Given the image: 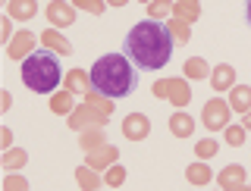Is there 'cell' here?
<instances>
[{
  "label": "cell",
  "instance_id": "cell-1",
  "mask_svg": "<svg viewBox=\"0 0 251 191\" xmlns=\"http://www.w3.org/2000/svg\"><path fill=\"white\" fill-rule=\"evenodd\" d=\"M173 35L167 28V22H154V19H141L129 28L126 35V57L135 63L138 69H163L173 57Z\"/></svg>",
  "mask_w": 251,
  "mask_h": 191
},
{
  "label": "cell",
  "instance_id": "cell-2",
  "mask_svg": "<svg viewBox=\"0 0 251 191\" xmlns=\"http://www.w3.org/2000/svg\"><path fill=\"white\" fill-rule=\"evenodd\" d=\"M135 63H132L126 53H104V57L94 60V66L88 69L94 88L107 97H129L138 85V72H135Z\"/></svg>",
  "mask_w": 251,
  "mask_h": 191
},
{
  "label": "cell",
  "instance_id": "cell-3",
  "mask_svg": "<svg viewBox=\"0 0 251 191\" xmlns=\"http://www.w3.org/2000/svg\"><path fill=\"white\" fill-rule=\"evenodd\" d=\"M19 72H22V85H25L28 91L47 94V97H50L53 91H60L63 75H66L57 63V53H50V50H35L28 60H22Z\"/></svg>",
  "mask_w": 251,
  "mask_h": 191
},
{
  "label": "cell",
  "instance_id": "cell-4",
  "mask_svg": "<svg viewBox=\"0 0 251 191\" xmlns=\"http://www.w3.org/2000/svg\"><path fill=\"white\" fill-rule=\"evenodd\" d=\"M151 94L157 100H170L176 110H185L192 103V85H188L185 75H176V78H157L151 85Z\"/></svg>",
  "mask_w": 251,
  "mask_h": 191
},
{
  "label": "cell",
  "instance_id": "cell-5",
  "mask_svg": "<svg viewBox=\"0 0 251 191\" xmlns=\"http://www.w3.org/2000/svg\"><path fill=\"white\" fill-rule=\"evenodd\" d=\"M107 119L110 116L104 113V110H98V107H91L88 100H82L73 113L66 116V125L73 132H88V129H107Z\"/></svg>",
  "mask_w": 251,
  "mask_h": 191
},
{
  "label": "cell",
  "instance_id": "cell-6",
  "mask_svg": "<svg viewBox=\"0 0 251 191\" xmlns=\"http://www.w3.org/2000/svg\"><path fill=\"white\" fill-rule=\"evenodd\" d=\"M201 122H204V129H210V132H223L226 125L232 122V107H229V100L210 97L207 103H204V110H201Z\"/></svg>",
  "mask_w": 251,
  "mask_h": 191
},
{
  "label": "cell",
  "instance_id": "cell-7",
  "mask_svg": "<svg viewBox=\"0 0 251 191\" xmlns=\"http://www.w3.org/2000/svg\"><path fill=\"white\" fill-rule=\"evenodd\" d=\"M38 44H41V35H35V31H28V28H22L19 35L13 38L10 44H6V57L10 60H28L31 53L38 50Z\"/></svg>",
  "mask_w": 251,
  "mask_h": 191
},
{
  "label": "cell",
  "instance_id": "cell-8",
  "mask_svg": "<svg viewBox=\"0 0 251 191\" xmlns=\"http://www.w3.org/2000/svg\"><path fill=\"white\" fill-rule=\"evenodd\" d=\"M47 22H50V28H69L75 22V6L73 3H66V0H50L47 3Z\"/></svg>",
  "mask_w": 251,
  "mask_h": 191
},
{
  "label": "cell",
  "instance_id": "cell-9",
  "mask_svg": "<svg viewBox=\"0 0 251 191\" xmlns=\"http://www.w3.org/2000/svg\"><path fill=\"white\" fill-rule=\"evenodd\" d=\"M85 163H88L91 169H98V172H107L113 163H120V147H113V144L107 141L104 147L88 150V154H85Z\"/></svg>",
  "mask_w": 251,
  "mask_h": 191
},
{
  "label": "cell",
  "instance_id": "cell-10",
  "mask_svg": "<svg viewBox=\"0 0 251 191\" xmlns=\"http://www.w3.org/2000/svg\"><path fill=\"white\" fill-rule=\"evenodd\" d=\"M151 135V119L145 113H129L123 119V138L126 141H145Z\"/></svg>",
  "mask_w": 251,
  "mask_h": 191
},
{
  "label": "cell",
  "instance_id": "cell-11",
  "mask_svg": "<svg viewBox=\"0 0 251 191\" xmlns=\"http://www.w3.org/2000/svg\"><path fill=\"white\" fill-rule=\"evenodd\" d=\"M63 88L66 91H73L75 97H85L91 88H94V82H91V72L88 69H69L66 75H63Z\"/></svg>",
  "mask_w": 251,
  "mask_h": 191
},
{
  "label": "cell",
  "instance_id": "cell-12",
  "mask_svg": "<svg viewBox=\"0 0 251 191\" xmlns=\"http://www.w3.org/2000/svg\"><path fill=\"white\" fill-rule=\"evenodd\" d=\"M41 44L50 53H57V57H69V53H73V44H69V38L63 35L60 28H44L41 31Z\"/></svg>",
  "mask_w": 251,
  "mask_h": 191
},
{
  "label": "cell",
  "instance_id": "cell-13",
  "mask_svg": "<svg viewBox=\"0 0 251 191\" xmlns=\"http://www.w3.org/2000/svg\"><path fill=\"white\" fill-rule=\"evenodd\" d=\"M217 185L223 188V191H235V188H242V185H245V166H239V163L223 166V169L217 172Z\"/></svg>",
  "mask_w": 251,
  "mask_h": 191
},
{
  "label": "cell",
  "instance_id": "cell-14",
  "mask_svg": "<svg viewBox=\"0 0 251 191\" xmlns=\"http://www.w3.org/2000/svg\"><path fill=\"white\" fill-rule=\"evenodd\" d=\"M207 82H210V88L220 91V94H223V91H232L235 88V69L229 66V63H220V66H214V72H210Z\"/></svg>",
  "mask_w": 251,
  "mask_h": 191
},
{
  "label": "cell",
  "instance_id": "cell-15",
  "mask_svg": "<svg viewBox=\"0 0 251 191\" xmlns=\"http://www.w3.org/2000/svg\"><path fill=\"white\" fill-rule=\"evenodd\" d=\"M6 16L16 22H28L38 16V0H6Z\"/></svg>",
  "mask_w": 251,
  "mask_h": 191
},
{
  "label": "cell",
  "instance_id": "cell-16",
  "mask_svg": "<svg viewBox=\"0 0 251 191\" xmlns=\"http://www.w3.org/2000/svg\"><path fill=\"white\" fill-rule=\"evenodd\" d=\"M170 135L173 138H192L195 135V119L185 113V110H176L170 116Z\"/></svg>",
  "mask_w": 251,
  "mask_h": 191
},
{
  "label": "cell",
  "instance_id": "cell-17",
  "mask_svg": "<svg viewBox=\"0 0 251 191\" xmlns=\"http://www.w3.org/2000/svg\"><path fill=\"white\" fill-rule=\"evenodd\" d=\"M75 107H78V103H75V94H73V91L60 88V91L50 94V113H53V116H69Z\"/></svg>",
  "mask_w": 251,
  "mask_h": 191
},
{
  "label": "cell",
  "instance_id": "cell-18",
  "mask_svg": "<svg viewBox=\"0 0 251 191\" xmlns=\"http://www.w3.org/2000/svg\"><path fill=\"white\" fill-rule=\"evenodd\" d=\"M185 179L192 182V185H210V182H217L214 176V169L207 166V160H195V163H188V169H185Z\"/></svg>",
  "mask_w": 251,
  "mask_h": 191
},
{
  "label": "cell",
  "instance_id": "cell-19",
  "mask_svg": "<svg viewBox=\"0 0 251 191\" xmlns=\"http://www.w3.org/2000/svg\"><path fill=\"white\" fill-rule=\"evenodd\" d=\"M75 182H78V188L82 191H100V185H104V176H100L98 169H91L88 163H82L75 169Z\"/></svg>",
  "mask_w": 251,
  "mask_h": 191
},
{
  "label": "cell",
  "instance_id": "cell-20",
  "mask_svg": "<svg viewBox=\"0 0 251 191\" xmlns=\"http://www.w3.org/2000/svg\"><path fill=\"white\" fill-rule=\"evenodd\" d=\"M210 72H214V69L207 66V60H204V57H188V60L182 63V75L188 78V82H201V78H210Z\"/></svg>",
  "mask_w": 251,
  "mask_h": 191
},
{
  "label": "cell",
  "instance_id": "cell-21",
  "mask_svg": "<svg viewBox=\"0 0 251 191\" xmlns=\"http://www.w3.org/2000/svg\"><path fill=\"white\" fill-rule=\"evenodd\" d=\"M25 163H28V150L25 147H10V150H3V157H0L3 172H19Z\"/></svg>",
  "mask_w": 251,
  "mask_h": 191
},
{
  "label": "cell",
  "instance_id": "cell-22",
  "mask_svg": "<svg viewBox=\"0 0 251 191\" xmlns=\"http://www.w3.org/2000/svg\"><path fill=\"white\" fill-rule=\"evenodd\" d=\"M229 107H232V113H242V116L248 113L251 110V85H235L229 91Z\"/></svg>",
  "mask_w": 251,
  "mask_h": 191
},
{
  "label": "cell",
  "instance_id": "cell-23",
  "mask_svg": "<svg viewBox=\"0 0 251 191\" xmlns=\"http://www.w3.org/2000/svg\"><path fill=\"white\" fill-rule=\"evenodd\" d=\"M107 144V132L104 129H88V132H78V147L88 154L94 147H104Z\"/></svg>",
  "mask_w": 251,
  "mask_h": 191
},
{
  "label": "cell",
  "instance_id": "cell-24",
  "mask_svg": "<svg viewBox=\"0 0 251 191\" xmlns=\"http://www.w3.org/2000/svg\"><path fill=\"white\" fill-rule=\"evenodd\" d=\"M167 28H170V35H173V41L176 44H188L192 41V25L182 19H176V16H170L167 19Z\"/></svg>",
  "mask_w": 251,
  "mask_h": 191
},
{
  "label": "cell",
  "instance_id": "cell-25",
  "mask_svg": "<svg viewBox=\"0 0 251 191\" xmlns=\"http://www.w3.org/2000/svg\"><path fill=\"white\" fill-rule=\"evenodd\" d=\"M223 141H226L229 147H242V144L248 141V129H245L242 122H229V125L223 129Z\"/></svg>",
  "mask_w": 251,
  "mask_h": 191
},
{
  "label": "cell",
  "instance_id": "cell-26",
  "mask_svg": "<svg viewBox=\"0 0 251 191\" xmlns=\"http://www.w3.org/2000/svg\"><path fill=\"white\" fill-rule=\"evenodd\" d=\"M173 6H176V0H151V3H148V19H154V22L170 19Z\"/></svg>",
  "mask_w": 251,
  "mask_h": 191
},
{
  "label": "cell",
  "instance_id": "cell-27",
  "mask_svg": "<svg viewBox=\"0 0 251 191\" xmlns=\"http://www.w3.org/2000/svg\"><path fill=\"white\" fill-rule=\"evenodd\" d=\"M173 16L192 25V22H198V19H201V6H192V3H176V6H173Z\"/></svg>",
  "mask_w": 251,
  "mask_h": 191
},
{
  "label": "cell",
  "instance_id": "cell-28",
  "mask_svg": "<svg viewBox=\"0 0 251 191\" xmlns=\"http://www.w3.org/2000/svg\"><path fill=\"white\" fill-rule=\"evenodd\" d=\"M217 150H220V144L214 138H201L195 144V160H210V157H217Z\"/></svg>",
  "mask_w": 251,
  "mask_h": 191
},
{
  "label": "cell",
  "instance_id": "cell-29",
  "mask_svg": "<svg viewBox=\"0 0 251 191\" xmlns=\"http://www.w3.org/2000/svg\"><path fill=\"white\" fill-rule=\"evenodd\" d=\"M3 191H31L28 179L19 176V172H6L3 176Z\"/></svg>",
  "mask_w": 251,
  "mask_h": 191
},
{
  "label": "cell",
  "instance_id": "cell-30",
  "mask_svg": "<svg viewBox=\"0 0 251 191\" xmlns=\"http://www.w3.org/2000/svg\"><path fill=\"white\" fill-rule=\"evenodd\" d=\"M126 182V166H120V163H113L110 169L104 172V185H110V188H120Z\"/></svg>",
  "mask_w": 251,
  "mask_h": 191
},
{
  "label": "cell",
  "instance_id": "cell-31",
  "mask_svg": "<svg viewBox=\"0 0 251 191\" xmlns=\"http://www.w3.org/2000/svg\"><path fill=\"white\" fill-rule=\"evenodd\" d=\"M73 6H75V10L91 13V16H100L107 10V0H73Z\"/></svg>",
  "mask_w": 251,
  "mask_h": 191
},
{
  "label": "cell",
  "instance_id": "cell-32",
  "mask_svg": "<svg viewBox=\"0 0 251 191\" xmlns=\"http://www.w3.org/2000/svg\"><path fill=\"white\" fill-rule=\"evenodd\" d=\"M13 22L16 19H10V16H3V19H0V38H3V44H10L13 38H16L13 35Z\"/></svg>",
  "mask_w": 251,
  "mask_h": 191
},
{
  "label": "cell",
  "instance_id": "cell-33",
  "mask_svg": "<svg viewBox=\"0 0 251 191\" xmlns=\"http://www.w3.org/2000/svg\"><path fill=\"white\" fill-rule=\"evenodd\" d=\"M0 147H3V150L16 147L13 144V129H10V125H0Z\"/></svg>",
  "mask_w": 251,
  "mask_h": 191
},
{
  "label": "cell",
  "instance_id": "cell-34",
  "mask_svg": "<svg viewBox=\"0 0 251 191\" xmlns=\"http://www.w3.org/2000/svg\"><path fill=\"white\" fill-rule=\"evenodd\" d=\"M0 110H3V113H10V110H13V94L10 91L0 94Z\"/></svg>",
  "mask_w": 251,
  "mask_h": 191
},
{
  "label": "cell",
  "instance_id": "cell-35",
  "mask_svg": "<svg viewBox=\"0 0 251 191\" xmlns=\"http://www.w3.org/2000/svg\"><path fill=\"white\" fill-rule=\"evenodd\" d=\"M242 125H245V129L251 132V110H248V113H245V116H242Z\"/></svg>",
  "mask_w": 251,
  "mask_h": 191
},
{
  "label": "cell",
  "instance_id": "cell-36",
  "mask_svg": "<svg viewBox=\"0 0 251 191\" xmlns=\"http://www.w3.org/2000/svg\"><path fill=\"white\" fill-rule=\"evenodd\" d=\"M126 3H129V0H107V6H120V10H123Z\"/></svg>",
  "mask_w": 251,
  "mask_h": 191
},
{
  "label": "cell",
  "instance_id": "cell-37",
  "mask_svg": "<svg viewBox=\"0 0 251 191\" xmlns=\"http://www.w3.org/2000/svg\"><path fill=\"white\" fill-rule=\"evenodd\" d=\"M176 3H192V6H201V0H176Z\"/></svg>",
  "mask_w": 251,
  "mask_h": 191
},
{
  "label": "cell",
  "instance_id": "cell-38",
  "mask_svg": "<svg viewBox=\"0 0 251 191\" xmlns=\"http://www.w3.org/2000/svg\"><path fill=\"white\" fill-rule=\"evenodd\" d=\"M235 191H251V185H248V182H245V185H242V188H235Z\"/></svg>",
  "mask_w": 251,
  "mask_h": 191
},
{
  "label": "cell",
  "instance_id": "cell-39",
  "mask_svg": "<svg viewBox=\"0 0 251 191\" xmlns=\"http://www.w3.org/2000/svg\"><path fill=\"white\" fill-rule=\"evenodd\" d=\"M245 13H248V22H251V0H248V10Z\"/></svg>",
  "mask_w": 251,
  "mask_h": 191
},
{
  "label": "cell",
  "instance_id": "cell-40",
  "mask_svg": "<svg viewBox=\"0 0 251 191\" xmlns=\"http://www.w3.org/2000/svg\"><path fill=\"white\" fill-rule=\"evenodd\" d=\"M138 3H145V6H148V3H151V0H138Z\"/></svg>",
  "mask_w": 251,
  "mask_h": 191
},
{
  "label": "cell",
  "instance_id": "cell-41",
  "mask_svg": "<svg viewBox=\"0 0 251 191\" xmlns=\"http://www.w3.org/2000/svg\"><path fill=\"white\" fill-rule=\"evenodd\" d=\"M47 3H50V0H47Z\"/></svg>",
  "mask_w": 251,
  "mask_h": 191
}]
</instances>
